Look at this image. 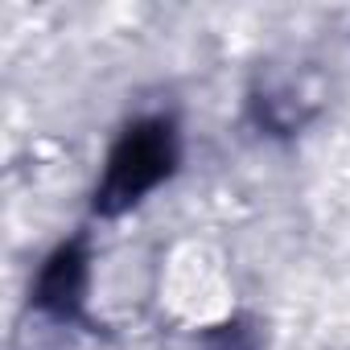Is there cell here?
I'll list each match as a JSON object with an SVG mask.
<instances>
[{
    "label": "cell",
    "mask_w": 350,
    "mask_h": 350,
    "mask_svg": "<svg viewBox=\"0 0 350 350\" xmlns=\"http://www.w3.org/2000/svg\"><path fill=\"white\" fill-rule=\"evenodd\" d=\"M173 169V132L169 124H136L124 132V140L116 144L103 186H99V211L116 215L124 206H132L140 194H148L165 173Z\"/></svg>",
    "instance_id": "obj_1"
},
{
    "label": "cell",
    "mask_w": 350,
    "mask_h": 350,
    "mask_svg": "<svg viewBox=\"0 0 350 350\" xmlns=\"http://www.w3.org/2000/svg\"><path fill=\"white\" fill-rule=\"evenodd\" d=\"M83 284H87V260L79 247H62L46 272H42V284H38V301L58 313V317H70L83 301Z\"/></svg>",
    "instance_id": "obj_2"
}]
</instances>
